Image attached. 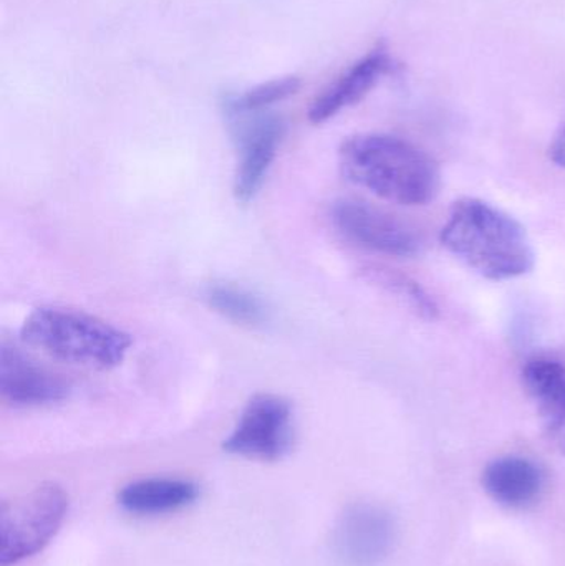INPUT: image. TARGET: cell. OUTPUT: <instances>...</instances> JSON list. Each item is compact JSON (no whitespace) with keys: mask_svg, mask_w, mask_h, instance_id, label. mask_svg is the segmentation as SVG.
Wrapping results in <instances>:
<instances>
[{"mask_svg":"<svg viewBox=\"0 0 565 566\" xmlns=\"http://www.w3.org/2000/svg\"><path fill=\"white\" fill-rule=\"evenodd\" d=\"M397 525L380 505L354 504L338 518L334 552L344 566H378L394 551Z\"/></svg>","mask_w":565,"mask_h":566,"instance_id":"8","label":"cell"},{"mask_svg":"<svg viewBox=\"0 0 565 566\" xmlns=\"http://www.w3.org/2000/svg\"><path fill=\"white\" fill-rule=\"evenodd\" d=\"M301 88V80L297 76H284V78L269 80L254 88L245 90L239 95H229L222 102L224 113H252L264 112L275 103L284 102Z\"/></svg>","mask_w":565,"mask_h":566,"instance_id":"15","label":"cell"},{"mask_svg":"<svg viewBox=\"0 0 565 566\" xmlns=\"http://www.w3.org/2000/svg\"><path fill=\"white\" fill-rule=\"evenodd\" d=\"M332 222L347 241L390 258H415L423 242L414 228L384 209L357 199H342L332 208Z\"/></svg>","mask_w":565,"mask_h":566,"instance_id":"7","label":"cell"},{"mask_svg":"<svg viewBox=\"0 0 565 566\" xmlns=\"http://www.w3.org/2000/svg\"><path fill=\"white\" fill-rule=\"evenodd\" d=\"M394 69L395 62L388 50L381 45L377 46L357 60L347 72L342 73L322 95L312 102L308 119L314 125L328 122L338 113L360 102L385 75L394 72Z\"/></svg>","mask_w":565,"mask_h":566,"instance_id":"10","label":"cell"},{"mask_svg":"<svg viewBox=\"0 0 565 566\" xmlns=\"http://www.w3.org/2000/svg\"><path fill=\"white\" fill-rule=\"evenodd\" d=\"M294 446V411L278 395H255L242 409L231 434L222 442L228 454L254 461L274 462Z\"/></svg>","mask_w":565,"mask_h":566,"instance_id":"5","label":"cell"},{"mask_svg":"<svg viewBox=\"0 0 565 566\" xmlns=\"http://www.w3.org/2000/svg\"><path fill=\"white\" fill-rule=\"evenodd\" d=\"M199 488L185 479L151 478L132 482L119 491L118 504L129 514L161 515L195 504Z\"/></svg>","mask_w":565,"mask_h":566,"instance_id":"13","label":"cell"},{"mask_svg":"<svg viewBox=\"0 0 565 566\" xmlns=\"http://www.w3.org/2000/svg\"><path fill=\"white\" fill-rule=\"evenodd\" d=\"M238 148L234 195L239 202L258 196L284 138L285 123L269 112L224 113Z\"/></svg>","mask_w":565,"mask_h":566,"instance_id":"6","label":"cell"},{"mask_svg":"<svg viewBox=\"0 0 565 566\" xmlns=\"http://www.w3.org/2000/svg\"><path fill=\"white\" fill-rule=\"evenodd\" d=\"M69 495L49 482L0 505V566H12L39 554L62 527Z\"/></svg>","mask_w":565,"mask_h":566,"instance_id":"4","label":"cell"},{"mask_svg":"<svg viewBox=\"0 0 565 566\" xmlns=\"http://www.w3.org/2000/svg\"><path fill=\"white\" fill-rule=\"evenodd\" d=\"M374 277L388 292L394 293L397 298H400L420 318L433 322L440 315V308H438L433 296L420 283L408 277V275L390 271H375Z\"/></svg>","mask_w":565,"mask_h":566,"instance_id":"16","label":"cell"},{"mask_svg":"<svg viewBox=\"0 0 565 566\" xmlns=\"http://www.w3.org/2000/svg\"><path fill=\"white\" fill-rule=\"evenodd\" d=\"M20 338L56 361L96 371L122 365L133 345L129 333L118 326L60 306L33 310L22 323Z\"/></svg>","mask_w":565,"mask_h":566,"instance_id":"3","label":"cell"},{"mask_svg":"<svg viewBox=\"0 0 565 566\" xmlns=\"http://www.w3.org/2000/svg\"><path fill=\"white\" fill-rule=\"evenodd\" d=\"M70 385L35 359L10 345L0 346V396L17 408L45 406L69 398Z\"/></svg>","mask_w":565,"mask_h":566,"instance_id":"9","label":"cell"},{"mask_svg":"<svg viewBox=\"0 0 565 566\" xmlns=\"http://www.w3.org/2000/svg\"><path fill=\"white\" fill-rule=\"evenodd\" d=\"M481 484L496 504L508 509H524L533 504L543 492L544 472L531 459L504 455L486 465Z\"/></svg>","mask_w":565,"mask_h":566,"instance_id":"12","label":"cell"},{"mask_svg":"<svg viewBox=\"0 0 565 566\" xmlns=\"http://www.w3.org/2000/svg\"><path fill=\"white\" fill-rule=\"evenodd\" d=\"M206 300L215 312L239 325H264L269 318L264 302L251 290L234 283H212L206 289Z\"/></svg>","mask_w":565,"mask_h":566,"instance_id":"14","label":"cell"},{"mask_svg":"<svg viewBox=\"0 0 565 566\" xmlns=\"http://www.w3.org/2000/svg\"><path fill=\"white\" fill-rule=\"evenodd\" d=\"M550 156L557 166L565 169V126L559 129L551 143Z\"/></svg>","mask_w":565,"mask_h":566,"instance_id":"17","label":"cell"},{"mask_svg":"<svg viewBox=\"0 0 565 566\" xmlns=\"http://www.w3.org/2000/svg\"><path fill=\"white\" fill-rule=\"evenodd\" d=\"M348 181L400 206H425L437 198L441 172L425 149L384 133L348 138L338 151Z\"/></svg>","mask_w":565,"mask_h":566,"instance_id":"1","label":"cell"},{"mask_svg":"<svg viewBox=\"0 0 565 566\" xmlns=\"http://www.w3.org/2000/svg\"><path fill=\"white\" fill-rule=\"evenodd\" d=\"M440 239L448 252L490 281L523 277L536 261L526 229L481 199L454 202Z\"/></svg>","mask_w":565,"mask_h":566,"instance_id":"2","label":"cell"},{"mask_svg":"<svg viewBox=\"0 0 565 566\" xmlns=\"http://www.w3.org/2000/svg\"><path fill=\"white\" fill-rule=\"evenodd\" d=\"M523 381L550 441L565 454V365L550 356L530 359Z\"/></svg>","mask_w":565,"mask_h":566,"instance_id":"11","label":"cell"}]
</instances>
